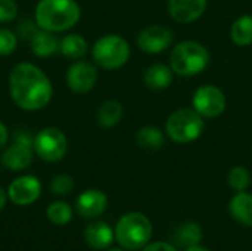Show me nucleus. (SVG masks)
Segmentation results:
<instances>
[{"instance_id": "a878e982", "label": "nucleus", "mask_w": 252, "mask_h": 251, "mask_svg": "<svg viewBox=\"0 0 252 251\" xmlns=\"http://www.w3.org/2000/svg\"><path fill=\"white\" fill-rule=\"evenodd\" d=\"M18 36L7 28H0V56H7L15 52Z\"/></svg>"}, {"instance_id": "aec40b11", "label": "nucleus", "mask_w": 252, "mask_h": 251, "mask_svg": "<svg viewBox=\"0 0 252 251\" xmlns=\"http://www.w3.org/2000/svg\"><path fill=\"white\" fill-rule=\"evenodd\" d=\"M89 44L80 34H68L59 41V52L68 59H80L87 53Z\"/></svg>"}, {"instance_id": "2f4dec72", "label": "nucleus", "mask_w": 252, "mask_h": 251, "mask_svg": "<svg viewBox=\"0 0 252 251\" xmlns=\"http://www.w3.org/2000/svg\"><path fill=\"white\" fill-rule=\"evenodd\" d=\"M7 139H9V132H7V129H6V126L0 121V151L4 148Z\"/></svg>"}, {"instance_id": "0eeeda50", "label": "nucleus", "mask_w": 252, "mask_h": 251, "mask_svg": "<svg viewBox=\"0 0 252 251\" xmlns=\"http://www.w3.org/2000/svg\"><path fill=\"white\" fill-rule=\"evenodd\" d=\"M34 151L44 161H61L68 151L66 136L59 129L46 127L34 136Z\"/></svg>"}, {"instance_id": "39448f33", "label": "nucleus", "mask_w": 252, "mask_h": 251, "mask_svg": "<svg viewBox=\"0 0 252 251\" xmlns=\"http://www.w3.org/2000/svg\"><path fill=\"white\" fill-rule=\"evenodd\" d=\"M202 118L195 109H179L168 117L165 132L176 143H190L204 132Z\"/></svg>"}, {"instance_id": "bb28decb", "label": "nucleus", "mask_w": 252, "mask_h": 251, "mask_svg": "<svg viewBox=\"0 0 252 251\" xmlns=\"http://www.w3.org/2000/svg\"><path fill=\"white\" fill-rule=\"evenodd\" d=\"M50 189L53 194L66 195L74 189V179L68 175H59V176L53 178V180L50 183Z\"/></svg>"}, {"instance_id": "b1692460", "label": "nucleus", "mask_w": 252, "mask_h": 251, "mask_svg": "<svg viewBox=\"0 0 252 251\" xmlns=\"http://www.w3.org/2000/svg\"><path fill=\"white\" fill-rule=\"evenodd\" d=\"M72 217V210L71 207L63 203V201H55L47 207V219L58 226L69 223Z\"/></svg>"}, {"instance_id": "a211bd4d", "label": "nucleus", "mask_w": 252, "mask_h": 251, "mask_svg": "<svg viewBox=\"0 0 252 251\" xmlns=\"http://www.w3.org/2000/svg\"><path fill=\"white\" fill-rule=\"evenodd\" d=\"M59 41L61 40H58V37L53 33L40 30L30 43H31V50L35 56L47 58L59 50Z\"/></svg>"}, {"instance_id": "473e14b6", "label": "nucleus", "mask_w": 252, "mask_h": 251, "mask_svg": "<svg viewBox=\"0 0 252 251\" xmlns=\"http://www.w3.org/2000/svg\"><path fill=\"white\" fill-rule=\"evenodd\" d=\"M6 198H7V195H6V192L0 188V210L4 207V204H6Z\"/></svg>"}, {"instance_id": "c756f323", "label": "nucleus", "mask_w": 252, "mask_h": 251, "mask_svg": "<svg viewBox=\"0 0 252 251\" xmlns=\"http://www.w3.org/2000/svg\"><path fill=\"white\" fill-rule=\"evenodd\" d=\"M13 141L25 143V145H31L34 148V136L28 130H16L13 133Z\"/></svg>"}, {"instance_id": "393cba45", "label": "nucleus", "mask_w": 252, "mask_h": 251, "mask_svg": "<svg viewBox=\"0 0 252 251\" xmlns=\"http://www.w3.org/2000/svg\"><path fill=\"white\" fill-rule=\"evenodd\" d=\"M227 182H229L232 189H235L238 192H242V191H245L251 185V175H250V172L245 167L236 166V167H233L229 172Z\"/></svg>"}, {"instance_id": "5701e85b", "label": "nucleus", "mask_w": 252, "mask_h": 251, "mask_svg": "<svg viewBox=\"0 0 252 251\" xmlns=\"http://www.w3.org/2000/svg\"><path fill=\"white\" fill-rule=\"evenodd\" d=\"M232 40L238 46H248L252 43V18L245 15L238 18L230 28Z\"/></svg>"}, {"instance_id": "f257e3e1", "label": "nucleus", "mask_w": 252, "mask_h": 251, "mask_svg": "<svg viewBox=\"0 0 252 251\" xmlns=\"http://www.w3.org/2000/svg\"><path fill=\"white\" fill-rule=\"evenodd\" d=\"M9 92L13 102L24 111L43 109L53 96L50 78L30 62H21L10 71Z\"/></svg>"}, {"instance_id": "7c9ffc66", "label": "nucleus", "mask_w": 252, "mask_h": 251, "mask_svg": "<svg viewBox=\"0 0 252 251\" xmlns=\"http://www.w3.org/2000/svg\"><path fill=\"white\" fill-rule=\"evenodd\" d=\"M143 251H177V249L168 243H164V241H158V243H154V244H149L145 247Z\"/></svg>"}, {"instance_id": "423d86ee", "label": "nucleus", "mask_w": 252, "mask_h": 251, "mask_svg": "<svg viewBox=\"0 0 252 251\" xmlns=\"http://www.w3.org/2000/svg\"><path fill=\"white\" fill-rule=\"evenodd\" d=\"M128 58L130 46L121 36H103L93 46V59L99 67L105 70H117L123 67Z\"/></svg>"}, {"instance_id": "7ed1b4c3", "label": "nucleus", "mask_w": 252, "mask_h": 251, "mask_svg": "<svg viewBox=\"0 0 252 251\" xmlns=\"http://www.w3.org/2000/svg\"><path fill=\"white\" fill-rule=\"evenodd\" d=\"M210 62L208 50L198 41H182L179 43L170 56L171 70L185 77L199 74L207 68Z\"/></svg>"}, {"instance_id": "ddd939ff", "label": "nucleus", "mask_w": 252, "mask_h": 251, "mask_svg": "<svg viewBox=\"0 0 252 251\" xmlns=\"http://www.w3.org/2000/svg\"><path fill=\"white\" fill-rule=\"evenodd\" d=\"M32 151L31 145H25L21 142H13L7 146L1 155V164L9 170H24L32 163Z\"/></svg>"}, {"instance_id": "20e7f679", "label": "nucleus", "mask_w": 252, "mask_h": 251, "mask_svg": "<svg viewBox=\"0 0 252 251\" xmlns=\"http://www.w3.org/2000/svg\"><path fill=\"white\" fill-rule=\"evenodd\" d=\"M152 237V223L142 213H128L123 216L115 228V238L126 250H139L145 247Z\"/></svg>"}, {"instance_id": "f704fd0d", "label": "nucleus", "mask_w": 252, "mask_h": 251, "mask_svg": "<svg viewBox=\"0 0 252 251\" xmlns=\"http://www.w3.org/2000/svg\"><path fill=\"white\" fill-rule=\"evenodd\" d=\"M111 251H124V250H120V249H114V250H111Z\"/></svg>"}, {"instance_id": "2eb2a0df", "label": "nucleus", "mask_w": 252, "mask_h": 251, "mask_svg": "<svg viewBox=\"0 0 252 251\" xmlns=\"http://www.w3.org/2000/svg\"><path fill=\"white\" fill-rule=\"evenodd\" d=\"M114 231L105 222H93L86 228V243L94 250H105L114 241Z\"/></svg>"}, {"instance_id": "f8f14e48", "label": "nucleus", "mask_w": 252, "mask_h": 251, "mask_svg": "<svg viewBox=\"0 0 252 251\" xmlns=\"http://www.w3.org/2000/svg\"><path fill=\"white\" fill-rule=\"evenodd\" d=\"M108 206L106 195L99 189H87L77 198V213L86 219L100 216Z\"/></svg>"}, {"instance_id": "6e6552de", "label": "nucleus", "mask_w": 252, "mask_h": 251, "mask_svg": "<svg viewBox=\"0 0 252 251\" xmlns=\"http://www.w3.org/2000/svg\"><path fill=\"white\" fill-rule=\"evenodd\" d=\"M195 111L205 118L219 117L226 108V96L216 86H202L199 87L192 99Z\"/></svg>"}, {"instance_id": "4be33fe9", "label": "nucleus", "mask_w": 252, "mask_h": 251, "mask_svg": "<svg viewBox=\"0 0 252 251\" xmlns=\"http://www.w3.org/2000/svg\"><path fill=\"white\" fill-rule=\"evenodd\" d=\"M123 117V105L118 101H106L100 105L97 111V121L102 127H114L120 123Z\"/></svg>"}, {"instance_id": "f3484780", "label": "nucleus", "mask_w": 252, "mask_h": 251, "mask_svg": "<svg viewBox=\"0 0 252 251\" xmlns=\"http://www.w3.org/2000/svg\"><path fill=\"white\" fill-rule=\"evenodd\" d=\"M143 81L151 90H164L173 81V70L164 64H154L145 71Z\"/></svg>"}, {"instance_id": "f03ea898", "label": "nucleus", "mask_w": 252, "mask_h": 251, "mask_svg": "<svg viewBox=\"0 0 252 251\" xmlns=\"http://www.w3.org/2000/svg\"><path fill=\"white\" fill-rule=\"evenodd\" d=\"M81 16V9L75 0H38L34 12L40 30L61 33L72 28Z\"/></svg>"}, {"instance_id": "dca6fc26", "label": "nucleus", "mask_w": 252, "mask_h": 251, "mask_svg": "<svg viewBox=\"0 0 252 251\" xmlns=\"http://www.w3.org/2000/svg\"><path fill=\"white\" fill-rule=\"evenodd\" d=\"M229 212L232 217L241 225L252 226V194L238 192L229 204Z\"/></svg>"}, {"instance_id": "72a5a7b5", "label": "nucleus", "mask_w": 252, "mask_h": 251, "mask_svg": "<svg viewBox=\"0 0 252 251\" xmlns=\"http://www.w3.org/2000/svg\"><path fill=\"white\" fill-rule=\"evenodd\" d=\"M186 251H210V250H207V249H204V247H201V246H193V247L186 249Z\"/></svg>"}, {"instance_id": "6ab92c4d", "label": "nucleus", "mask_w": 252, "mask_h": 251, "mask_svg": "<svg viewBox=\"0 0 252 251\" xmlns=\"http://www.w3.org/2000/svg\"><path fill=\"white\" fill-rule=\"evenodd\" d=\"M173 241L179 247H193L202 241V228L196 222H185L176 228L173 234Z\"/></svg>"}, {"instance_id": "4468645a", "label": "nucleus", "mask_w": 252, "mask_h": 251, "mask_svg": "<svg viewBox=\"0 0 252 251\" xmlns=\"http://www.w3.org/2000/svg\"><path fill=\"white\" fill-rule=\"evenodd\" d=\"M207 9V0H168V12L177 22H192Z\"/></svg>"}, {"instance_id": "412c9836", "label": "nucleus", "mask_w": 252, "mask_h": 251, "mask_svg": "<svg viewBox=\"0 0 252 251\" xmlns=\"http://www.w3.org/2000/svg\"><path fill=\"white\" fill-rule=\"evenodd\" d=\"M136 142L143 149L157 151V149L162 148V145L165 143V138L159 129L154 127V126H146V127H142L136 133Z\"/></svg>"}, {"instance_id": "9d476101", "label": "nucleus", "mask_w": 252, "mask_h": 251, "mask_svg": "<svg viewBox=\"0 0 252 251\" xmlns=\"http://www.w3.org/2000/svg\"><path fill=\"white\" fill-rule=\"evenodd\" d=\"M41 183L34 176H21L15 179L7 189V197L16 206H30L38 200Z\"/></svg>"}, {"instance_id": "1a4fd4ad", "label": "nucleus", "mask_w": 252, "mask_h": 251, "mask_svg": "<svg viewBox=\"0 0 252 251\" xmlns=\"http://www.w3.org/2000/svg\"><path fill=\"white\" fill-rule=\"evenodd\" d=\"M97 81V70L86 61L74 62L66 71V84L75 93L90 92Z\"/></svg>"}, {"instance_id": "cd10ccee", "label": "nucleus", "mask_w": 252, "mask_h": 251, "mask_svg": "<svg viewBox=\"0 0 252 251\" xmlns=\"http://www.w3.org/2000/svg\"><path fill=\"white\" fill-rule=\"evenodd\" d=\"M38 31H40V28H38L37 22H34V21H31V19H28V18H24L22 21H19L18 28H16L18 37H21V38H24V40H28V41H31L32 37H34Z\"/></svg>"}, {"instance_id": "9b49d317", "label": "nucleus", "mask_w": 252, "mask_h": 251, "mask_svg": "<svg viewBox=\"0 0 252 251\" xmlns=\"http://www.w3.org/2000/svg\"><path fill=\"white\" fill-rule=\"evenodd\" d=\"M173 41V33L162 25H149L137 36L139 47L146 53H161Z\"/></svg>"}, {"instance_id": "c85d7f7f", "label": "nucleus", "mask_w": 252, "mask_h": 251, "mask_svg": "<svg viewBox=\"0 0 252 251\" xmlns=\"http://www.w3.org/2000/svg\"><path fill=\"white\" fill-rule=\"evenodd\" d=\"M18 6L15 0H0V22L6 24L16 18Z\"/></svg>"}]
</instances>
